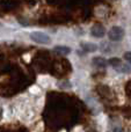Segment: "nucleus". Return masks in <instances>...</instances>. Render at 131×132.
Returning <instances> with one entry per match:
<instances>
[{"mask_svg":"<svg viewBox=\"0 0 131 132\" xmlns=\"http://www.w3.org/2000/svg\"><path fill=\"white\" fill-rule=\"evenodd\" d=\"M93 65L97 68H104L107 65H108V60H106L102 57H94L92 60Z\"/></svg>","mask_w":131,"mask_h":132,"instance_id":"20e7f679","label":"nucleus"},{"mask_svg":"<svg viewBox=\"0 0 131 132\" xmlns=\"http://www.w3.org/2000/svg\"><path fill=\"white\" fill-rule=\"evenodd\" d=\"M38 82L42 87H48L50 85V78L48 77H39L38 79Z\"/></svg>","mask_w":131,"mask_h":132,"instance_id":"0eeeda50","label":"nucleus"},{"mask_svg":"<svg viewBox=\"0 0 131 132\" xmlns=\"http://www.w3.org/2000/svg\"><path fill=\"white\" fill-rule=\"evenodd\" d=\"M91 34H92V36L96 37V38H101V37H103L106 35V29L101 24H95L91 29Z\"/></svg>","mask_w":131,"mask_h":132,"instance_id":"7ed1b4c3","label":"nucleus"},{"mask_svg":"<svg viewBox=\"0 0 131 132\" xmlns=\"http://www.w3.org/2000/svg\"><path fill=\"white\" fill-rule=\"evenodd\" d=\"M29 37L34 43L41 44V45H49L51 43V37L43 31H32L30 32Z\"/></svg>","mask_w":131,"mask_h":132,"instance_id":"f257e3e1","label":"nucleus"},{"mask_svg":"<svg viewBox=\"0 0 131 132\" xmlns=\"http://www.w3.org/2000/svg\"><path fill=\"white\" fill-rule=\"evenodd\" d=\"M53 50H55L57 53H59V55H69V53L71 52V49H70L69 46H63V45L55 46Z\"/></svg>","mask_w":131,"mask_h":132,"instance_id":"423d86ee","label":"nucleus"},{"mask_svg":"<svg viewBox=\"0 0 131 132\" xmlns=\"http://www.w3.org/2000/svg\"><path fill=\"white\" fill-rule=\"evenodd\" d=\"M124 59L127 60L129 64H131V52H125L124 53Z\"/></svg>","mask_w":131,"mask_h":132,"instance_id":"1a4fd4ad","label":"nucleus"},{"mask_svg":"<svg viewBox=\"0 0 131 132\" xmlns=\"http://www.w3.org/2000/svg\"><path fill=\"white\" fill-rule=\"evenodd\" d=\"M80 46L84 51H86V52H94V51H96V49H97V46L95 45V44H92V43H81Z\"/></svg>","mask_w":131,"mask_h":132,"instance_id":"39448f33","label":"nucleus"},{"mask_svg":"<svg viewBox=\"0 0 131 132\" xmlns=\"http://www.w3.org/2000/svg\"><path fill=\"white\" fill-rule=\"evenodd\" d=\"M30 92H31V93H34V94H38L39 93V89L37 88L36 86H34V87H31V88H30Z\"/></svg>","mask_w":131,"mask_h":132,"instance_id":"9d476101","label":"nucleus"},{"mask_svg":"<svg viewBox=\"0 0 131 132\" xmlns=\"http://www.w3.org/2000/svg\"><path fill=\"white\" fill-rule=\"evenodd\" d=\"M108 64L111 65V66H114V67H118V66L122 64V63H121V60L118 59V58H111V59L108 60Z\"/></svg>","mask_w":131,"mask_h":132,"instance_id":"6e6552de","label":"nucleus"},{"mask_svg":"<svg viewBox=\"0 0 131 132\" xmlns=\"http://www.w3.org/2000/svg\"><path fill=\"white\" fill-rule=\"evenodd\" d=\"M108 37L110 41L113 42H117L124 37V29L120 26H114L108 32Z\"/></svg>","mask_w":131,"mask_h":132,"instance_id":"f03ea898","label":"nucleus"}]
</instances>
